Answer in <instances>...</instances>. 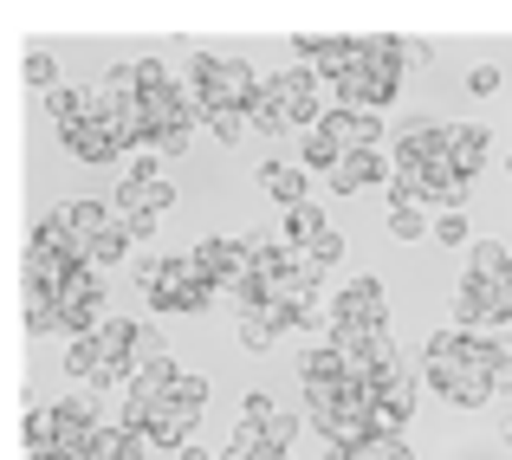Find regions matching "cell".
Returning <instances> with one entry per match:
<instances>
[{
  "mask_svg": "<svg viewBox=\"0 0 512 460\" xmlns=\"http://www.w3.org/2000/svg\"><path fill=\"white\" fill-rule=\"evenodd\" d=\"M266 91V78L253 72L247 59H234V52H201L195 65H188V98L201 104V111H253Z\"/></svg>",
  "mask_w": 512,
  "mask_h": 460,
  "instance_id": "1",
  "label": "cell"
},
{
  "mask_svg": "<svg viewBox=\"0 0 512 460\" xmlns=\"http://www.w3.org/2000/svg\"><path fill=\"white\" fill-rule=\"evenodd\" d=\"M201 279V266L188 260V253H156V260L137 266V286H143V305L156 311V318H188L182 311V292Z\"/></svg>",
  "mask_w": 512,
  "mask_h": 460,
  "instance_id": "2",
  "label": "cell"
},
{
  "mask_svg": "<svg viewBox=\"0 0 512 460\" xmlns=\"http://www.w3.org/2000/svg\"><path fill=\"white\" fill-rule=\"evenodd\" d=\"M273 98L286 104V117L299 130H318L325 111H331V104H325V78H318L312 65H286V72H273Z\"/></svg>",
  "mask_w": 512,
  "mask_h": 460,
  "instance_id": "3",
  "label": "cell"
},
{
  "mask_svg": "<svg viewBox=\"0 0 512 460\" xmlns=\"http://www.w3.org/2000/svg\"><path fill=\"white\" fill-rule=\"evenodd\" d=\"M331 91H338L344 111H389L396 91H402V65H363L357 59V72H350L344 85H331Z\"/></svg>",
  "mask_w": 512,
  "mask_h": 460,
  "instance_id": "4",
  "label": "cell"
},
{
  "mask_svg": "<svg viewBox=\"0 0 512 460\" xmlns=\"http://www.w3.org/2000/svg\"><path fill=\"white\" fill-rule=\"evenodd\" d=\"M331 318L338 324H357V331H389V292L383 279H344V292L331 299Z\"/></svg>",
  "mask_w": 512,
  "mask_h": 460,
  "instance_id": "5",
  "label": "cell"
},
{
  "mask_svg": "<svg viewBox=\"0 0 512 460\" xmlns=\"http://www.w3.org/2000/svg\"><path fill=\"white\" fill-rule=\"evenodd\" d=\"M188 260H195L208 279H221L227 292H234V279H247V273H253V260H247V234H201Z\"/></svg>",
  "mask_w": 512,
  "mask_h": 460,
  "instance_id": "6",
  "label": "cell"
},
{
  "mask_svg": "<svg viewBox=\"0 0 512 460\" xmlns=\"http://www.w3.org/2000/svg\"><path fill=\"white\" fill-rule=\"evenodd\" d=\"M422 383L435 389V396L448 402V409H467V415L487 409V402L500 396V383H493V376H480V370H428Z\"/></svg>",
  "mask_w": 512,
  "mask_h": 460,
  "instance_id": "7",
  "label": "cell"
},
{
  "mask_svg": "<svg viewBox=\"0 0 512 460\" xmlns=\"http://www.w3.org/2000/svg\"><path fill=\"white\" fill-rule=\"evenodd\" d=\"M389 175H396V156H383V150H350L338 169L325 175L338 195H363V188H389Z\"/></svg>",
  "mask_w": 512,
  "mask_h": 460,
  "instance_id": "8",
  "label": "cell"
},
{
  "mask_svg": "<svg viewBox=\"0 0 512 460\" xmlns=\"http://www.w3.org/2000/svg\"><path fill=\"white\" fill-rule=\"evenodd\" d=\"M253 175H260V188H266V195H273L286 214L312 201V169H305V162H286V156H273V162H260Z\"/></svg>",
  "mask_w": 512,
  "mask_h": 460,
  "instance_id": "9",
  "label": "cell"
},
{
  "mask_svg": "<svg viewBox=\"0 0 512 460\" xmlns=\"http://www.w3.org/2000/svg\"><path fill=\"white\" fill-rule=\"evenodd\" d=\"M325 130L338 137V150H383V111H344V104H331L325 111Z\"/></svg>",
  "mask_w": 512,
  "mask_h": 460,
  "instance_id": "10",
  "label": "cell"
},
{
  "mask_svg": "<svg viewBox=\"0 0 512 460\" xmlns=\"http://www.w3.org/2000/svg\"><path fill=\"white\" fill-rule=\"evenodd\" d=\"M487 150H493V130L487 124H448V156H454V169H461L467 182L487 169Z\"/></svg>",
  "mask_w": 512,
  "mask_h": 460,
  "instance_id": "11",
  "label": "cell"
},
{
  "mask_svg": "<svg viewBox=\"0 0 512 460\" xmlns=\"http://www.w3.org/2000/svg\"><path fill=\"white\" fill-rule=\"evenodd\" d=\"M195 422H201V409H188V402H163V409H156V428H150V441L156 448H169V454H182L188 448V435H195Z\"/></svg>",
  "mask_w": 512,
  "mask_h": 460,
  "instance_id": "12",
  "label": "cell"
},
{
  "mask_svg": "<svg viewBox=\"0 0 512 460\" xmlns=\"http://www.w3.org/2000/svg\"><path fill=\"white\" fill-rule=\"evenodd\" d=\"M448 305H454V324H461V331H487V279L461 273L454 292H448Z\"/></svg>",
  "mask_w": 512,
  "mask_h": 460,
  "instance_id": "13",
  "label": "cell"
},
{
  "mask_svg": "<svg viewBox=\"0 0 512 460\" xmlns=\"http://www.w3.org/2000/svg\"><path fill=\"white\" fill-rule=\"evenodd\" d=\"M370 383H376V396H383L389 409H402V415H415V402H422V383H415L409 363H389V370H376Z\"/></svg>",
  "mask_w": 512,
  "mask_h": 460,
  "instance_id": "14",
  "label": "cell"
},
{
  "mask_svg": "<svg viewBox=\"0 0 512 460\" xmlns=\"http://www.w3.org/2000/svg\"><path fill=\"white\" fill-rule=\"evenodd\" d=\"M312 383H344V350H338V344H305V357H299V389H312Z\"/></svg>",
  "mask_w": 512,
  "mask_h": 460,
  "instance_id": "15",
  "label": "cell"
},
{
  "mask_svg": "<svg viewBox=\"0 0 512 460\" xmlns=\"http://www.w3.org/2000/svg\"><path fill=\"white\" fill-rule=\"evenodd\" d=\"M65 221H72V234L85 240V247H98L117 227V214H104V201H65Z\"/></svg>",
  "mask_w": 512,
  "mask_h": 460,
  "instance_id": "16",
  "label": "cell"
},
{
  "mask_svg": "<svg viewBox=\"0 0 512 460\" xmlns=\"http://www.w3.org/2000/svg\"><path fill=\"white\" fill-rule=\"evenodd\" d=\"M299 162H305L312 175H331V169L344 162V150H338V137L318 124V130H299Z\"/></svg>",
  "mask_w": 512,
  "mask_h": 460,
  "instance_id": "17",
  "label": "cell"
},
{
  "mask_svg": "<svg viewBox=\"0 0 512 460\" xmlns=\"http://www.w3.org/2000/svg\"><path fill=\"white\" fill-rule=\"evenodd\" d=\"M175 383H182V363L163 357V363H150V370H137L130 396H137V402H169V396H175Z\"/></svg>",
  "mask_w": 512,
  "mask_h": 460,
  "instance_id": "18",
  "label": "cell"
},
{
  "mask_svg": "<svg viewBox=\"0 0 512 460\" xmlns=\"http://www.w3.org/2000/svg\"><path fill=\"white\" fill-rule=\"evenodd\" d=\"M221 460H292V454L279 448V441L266 435V428H247V422H240V428H234V441H227V454H221Z\"/></svg>",
  "mask_w": 512,
  "mask_h": 460,
  "instance_id": "19",
  "label": "cell"
},
{
  "mask_svg": "<svg viewBox=\"0 0 512 460\" xmlns=\"http://www.w3.org/2000/svg\"><path fill=\"white\" fill-rule=\"evenodd\" d=\"M20 311H26V331H33V337L59 331V292H46V286H20Z\"/></svg>",
  "mask_w": 512,
  "mask_h": 460,
  "instance_id": "20",
  "label": "cell"
},
{
  "mask_svg": "<svg viewBox=\"0 0 512 460\" xmlns=\"http://www.w3.org/2000/svg\"><path fill=\"white\" fill-rule=\"evenodd\" d=\"M467 273L487 279V286H493V279H506L512 273V247H506V240H474V247H467Z\"/></svg>",
  "mask_w": 512,
  "mask_h": 460,
  "instance_id": "21",
  "label": "cell"
},
{
  "mask_svg": "<svg viewBox=\"0 0 512 460\" xmlns=\"http://www.w3.org/2000/svg\"><path fill=\"white\" fill-rule=\"evenodd\" d=\"M111 318L98 299H59V331L65 337H98V324Z\"/></svg>",
  "mask_w": 512,
  "mask_h": 460,
  "instance_id": "22",
  "label": "cell"
},
{
  "mask_svg": "<svg viewBox=\"0 0 512 460\" xmlns=\"http://www.w3.org/2000/svg\"><path fill=\"white\" fill-rule=\"evenodd\" d=\"M253 130H260V137H286V130H299L286 117V104L273 98V72H266V91H260V104H253Z\"/></svg>",
  "mask_w": 512,
  "mask_h": 460,
  "instance_id": "23",
  "label": "cell"
},
{
  "mask_svg": "<svg viewBox=\"0 0 512 460\" xmlns=\"http://www.w3.org/2000/svg\"><path fill=\"white\" fill-rule=\"evenodd\" d=\"M325 227H331V221H325V208H318V201H305V208H292V214H286V247H312Z\"/></svg>",
  "mask_w": 512,
  "mask_h": 460,
  "instance_id": "24",
  "label": "cell"
},
{
  "mask_svg": "<svg viewBox=\"0 0 512 460\" xmlns=\"http://www.w3.org/2000/svg\"><path fill=\"white\" fill-rule=\"evenodd\" d=\"M98 370H104V350H98V337H72V344H65V376L91 383Z\"/></svg>",
  "mask_w": 512,
  "mask_h": 460,
  "instance_id": "25",
  "label": "cell"
},
{
  "mask_svg": "<svg viewBox=\"0 0 512 460\" xmlns=\"http://www.w3.org/2000/svg\"><path fill=\"white\" fill-rule=\"evenodd\" d=\"M130 344H137V318H104V324H98L104 363H111V357H130Z\"/></svg>",
  "mask_w": 512,
  "mask_h": 460,
  "instance_id": "26",
  "label": "cell"
},
{
  "mask_svg": "<svg viewBox=\"0 0 512 460\" xmlns=\"http://www.w3.org/2000/svg\"><path fill=\"white\" fill-rule=\"evenodd\" d=\"M26 85H33L39 98H46V91H59V85H65V78H59V59H52L46 46H33V52H26Z\"/></svg>",
  "mask_w": 512,
  "mask_h": 460,
  "instance_id": "27",
  "label": "cell"
},
{
  "mask_svg": "<svg viewBox=\"0 0 512 460\" xmlns=\"http://www.w3.org/2000/svg\"><path fill=\"white\" fill-rule=\"evenodd\" d=\"M389 240H402V247H409V240H422V234H435V221H428V208H402V214H389Z\"/></svg>",
  "mask_w": 512,
  "mask_h": 460,
  "instance_id": "28",
  "label": "cell"
},
{
  "mask_svg": "<svg viewBox=\"0 0 512 460\" xmlns=\"http://www.w3.org/2000/svg\"><path fill=\"white\" fill-rule=\"evenodd\" d=\"M169 357V337L156 331V324H137V344H130V363L137 370H150V363H163Z\"/></svg>",
  "mask_w": 512,
  "mask_h": 460,
  "instance_id": "29",
  "label": "cell"
},
{
  "mask_svg": "<svg viewBox=\"0 0 512 460\" xmlns=\"http://www.w3.org/2000/svg\"><path fill=\"white\" fill-rule=\"evenodd\" d=\"M124 253H130V227H124V221H117V227H111V234H104V240H98V247H91V266H98V273H111V266H117V260H124Z\"/></svg>",
  "mask_w": 512,
  "mask_h": 460,
  "instance_id": "30",
  "label": "cell"
},
{
  "mask_svg": "<svg viewBox=\"0 0 512 460\" xmlns=\"http://www.w3.org/2000/svg\"><path fill=\"white\" fill-rule=\"evenodd\" d=\"M357 460H415V448H409L402 435H370V441L357 448Z\"/></svg>",
  "mask_w": 512,
  "mask_h": 460,
  "instance_id": "31",
  "label": "cell"
},
{
  "mask_svg": "<svg viewBox=\"0 0 512 460\" xmlns=\"http://www.w3.org/2000/svg\"><path fill=\"white\" fill-rule=\"evenodd\" d=\"M208 130H214V143H240L253 130V111H214Z\"/></svg>",
  "mask_w": 512,
  "mask_h": 460,
  "instance_id": "32",
  "label": "cell"
},
{
  "mask_svg": "<svg viewBox=\"0 0 512 460\" xmlns=\"http://www.w3.org/2000/svg\"><path fill=\"white\" fill-rule=\"evenodd\" d=\"M240 422L247 428H273L279 422V409H273V396H266V389H253L247 402H240Z\"/></svg>",
  "mask_w": 512,
  "mask_h": 460,
  "instance_id": "33",
  "label": "cell"
},
{
  "mask_svg": "<svg viewBox=\"0 0 512 460\" xmlns=\"http://www.w3.org/2000/svg\"><path fill=\"white\" fill-rule=\"evenodd\" d=\"M493 324H512V279H493L487 286V331Z\"/></svg>",
  "mask_w": 512,
  "mask_h": 460,
  "instance_id": "34",
  "label": "cell"
},
{
  "mask_svg": "<svg viewBox=\"0 0 512 460\" xmlns=\"http://www.w3.org/2000/svg\"><path fill=\"white\" fill-rule=\"evenodd\" d=\"M409 422H415V415L389 409V402H376V409H370V435H409Z\"/></svg>",
  "mask_w": 512,
  "mask_h": 460,
  "instance_id": "35",
  "label": "cell"
},
{
  "mask_svg": "<svg viewBox=\"0 0 512 460\" xmlns=\"http://www.w3.org/2000/svg\"><path fill=\"white\" fill-rule=\"evenodd\" d=\"M175 402H188V409H201V415H208V376L182 370V383H175Z\"/></svg>",
  "mask_w": 512,
  "mask_h": 460,
  "instance_id": "36",
  "label": "cell"
},
{
  "mask_svg": "<svg viewBox=\"0 0 512 460\" xmlns=\"http://www.w3.org/2000/svg\"><path fill=\"white\" fill-rule=\"evenodd\" d=\"M273 344V331H266L260 311H240V350H266Z\"/></svg>",
  "mask_w": 512,
  "mask_h": 460,
  "instance_id": "37",
  "label": "cell"
},
{
  "mask_svg": "<svg viewBox=\"0 0 512 460\" xmlns=\"http://www.w3.org/2000/svg\"><path fill=\"white\" fill-rule=\"evenodd\" d=\"M435 240L441 247H467V208L461 214H435Z\"/></svg>",
  "mask_w": 512,
  "mask_h": 460,
  "instance_id": "38",
  "label": "cell"
},
{
  "mask_svg": "<svg viewBox=\"0 0 512 460\" xmlns=\"http://www.w3.org/2000/svg\"><path fill=\"white\" fill-rule=\"evenodd\" d=\"M467 91L493 98V91H500V65H474V72H467Z\"/></svg>",
  "mask_w": 512,
  "mask_h": 460,
  "instance_id": "39",
  "label": "cell"
},
{
  "mask_svg": "<svg viewBox=\"0 0 512 460\" xmlns=\"http://www.w3.org/2000/svg\"><path fill=\"white\" fill-rule=\"evenodd\" d=\"M188 150H195V130H169V137H163V162H175V156H188Z\"/></svg>",
  "mask_w": 512,
  "mask_h": 460,
  "instance_id": "40",
  "label": "cell"
},
{
  "mask_svg": "<svg viewBox=\"0 0 512 460\" xmlns=\"http://www.w3.org/2000/svg\"><path fill=\"white\" fill-rule=\"evenodd\" d=\"M435 59V46H422V39H402V72H415V65Z\"/></svg>",
  "mask_w": 512,
  "mask_h": 460,
  "instance_id": "41",
  "label": "cell"
},
{
  "mask_svg": "<svg viewBox=\"0 0 512 460\" xmlns=\"http://www.w3.org/2000/svg\"><path fill=\"white\" fill-rule=\"evenodd\" d=\"M266 435H273V441H279V448H286V454H292V441H299V422H292V415H279V422H273V428H266Z\"/></svg>",
  "mask_w": 512,
  "mask_h": 460,
  "instance_id": "42",
  "label": "cell"
},
{
  "mask_svg": "<svg viewBox=\"0 0 512 460\" xmlns=\"http://www.w3.org/2000/svg\"><path fill=\"white\" fill-rule=\"evenodd\" d=\"M130 227V240H150L156 234V214H137V221H124Z\"/></svg>",
  "mask_w": 512,
  "mask_h": 460,
  "instance_id": "43",
  "label": "cell"
},
{
  "mask_svg": "<svg viewBox=\"0 0 512 460\" xmlns=\"http://www.w3.org/2000/svg\"><path fill=\"white\" fill-rule=\"evenodd\" d=\"M175 460H221V454H208V448H195V441H188V448L175 454Z\"/></svg>",
  "mask_w": 512,
  "mask_h": 460,
  "instance_id": "44",
  "label": "cell"
},
{
  "mask_svg": "<svg viewBox=\"0 0 512 460\" xmlns=\"http://www.w3.org/2000/svg\"><path fill=\"white\" fill-rule=\"evenodd\" d=\"M506 175H512V156H506Z\"/></svg>",
  "mask_w": 512,
  "mask_h": 460,
  "instance_id": "45",
  "label": "cell"
},
{
  "mask_svg": "<svg viewBox=\"0 0 512 460\" xmlns=\"http://www.w3.org/2000/svg\"><path fill=\"white\" fill-rule=\"evenodd\" d=\"M506 279H512V273H506Z\"/></svg>",
  "mask_w": 512,
  "mask_h": 460,
  "instance_id": "46",
  "label": "cell"
}]
</instances>
